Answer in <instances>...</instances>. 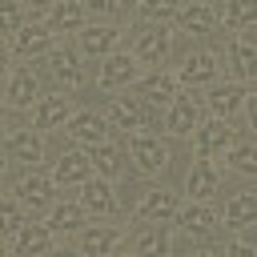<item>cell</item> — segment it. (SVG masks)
Here are the masks:
<instances>
[{"mask_svg": "<svg viewBox=\"0 0 257 257\" xmlns=\"http://www.w3.org/2000/svg\"><path fill=\"white\" fill-rule=\"evenodd\" d=\"M108 120H112L116 128H145V124H149V116H145V108H141L137 96H112Z\"/></svg>", "mask_w": 257, "mask_h": 257, "instance_id": "cell-13", "label": "cell"}, {"mask_svg": "<svg viewBox=\"0 0 257 257\" xmlns=\"http://www.w3.org/2000/svg\"><path fill=\"white\" fill-rule=\"evenodd\" d=\"M233 149V128L217 116V120H201L197 124V157H213V153H225Z\"/></svg>", "mask_w": 257, "mask_h": 257, "instance_id": "cell-4", "label": "cell"}, {"mask_svg": "<svg viewBox=\"0 0 257 257\" xmlns=\"http://www.w3.org/2000/svg\"><path fill=\"white\" fill-rule=\"evenodd\" d=\"M80 205L88 213H112L116 201H112V189L104 181H84V193H80Z\"/></svg>", "mask_w": 257, "mask_h": 257, "instance_id": "cell-24", "label": "cell"}, {"mask_svg": "<svg viewBox=\"0 0 257 257\" xmlns=\"http://www.w3.org/2000/svg\"><path fill=\"white\" fill-rule=\"evenodd\" d=\"M177 213H181V205H177V193H169V189H149L137 205V221H145V225H165Z\"/></svg>", "mask_w": 257, "mask_h": 257, "instance_id": "cell-2", "label": "cell"}, {"mask_svg": "<svg viewBox=\"0 0 257 257\" xmlns=\"http://www.w3.org/2000/svg\"><path fill=\"white\" fill-rule=\"evenodd\" d=\"M229 165H233L237 173H257V145H253V141L233 145V149H229Z\"/></svg>", "mask_w": 257, "mask_h": 257, "instance_id": "cell-33", "label": "cell"}, {"mask_svg": "<svg viewBox=\"0 0 257 257\" xmlns=\"http://www.w3.org/2000/svg\"><path fill=\"white\" fill-rule=\"evenodd\" d=\"M116 245H120V233H116V229H104V225H100V229H88V233L80 237V249H84V253H96V257H100V253H112Z\"/></svg>", "mask_w": 257, "mask_h": 257, "instance_id": "cell-30", "label": "cell"}, {"mask_svg": "<svg viewBox=\"0 0 257 257\" xmlns=\"http://www.w3.org/2000/svg\"><path fill=\"white\" fill-rule=\"evenodd\" d=\"M229 64H233V72L241 80H253L257 76V44H249L245 36H237L229 44Z\"/></svg>", "mask_w": 257, "mask_h": 257, "instance_id": "cell-22", "label": "cell"}, {"mask_svg": "<svg viewBox=\"0 0 257 257\" xmlns=\"http://www.w3.org/2000/svg\"><path fill=\"white\" fill-rule=\"evenodd\" d=\"M193 4H205V0H193Z\"/></svg>", "mask_w": 257, "mask_h": 257, "instance_id": "cell-41", "label": "cell"}, {"mask_svg": "<svg viewBox=\"0 0 257 257\" xmlns=\"http://www.w3.org/2000/svg\"><path fill=\"white\" fill-rule=\"evenodd\" d=\"M12 249L16 253H48L52 249V225H36V221H28L16 237H12Z\"/></svg>", "mask_w": 257, "mask_h": 257, "instance_id": "cell-14", "label": "cell"}, {"mask_svg": "<svg viewBox=\"0 0 257 257\" xmlns=\"http://www.w3.org/2000/svg\"><path fill=\"white\" fill-rule=\"evenodd\" d=\"M92 169L100 173V177H116L120 173V149L116 145H108V141H100V145H92Z\"/></svg>", "mask_w": 257, "mask_h": 257, "instance_id": "cell-29", "label": "cell"}, {"mask_svg": "<svg viewBox=\"0 0 257 257\" xmlns=\"http://www.w3.org/2000/svg\"><path fill=\"white\" fill-rule=\"evenodd\" d=\"M141 16L149 24H165V20L181 16V4L177 0H141Z\"/></svg>", "mask_w": 257, "mask_h": 257, "instance_id": "cell-32", "label": "cell"}, {"mask_svg": "<svg viewBox=\"0 0 257 257\" xmlns=\"http://www.w3.org/2000/svg\"><path fill=\"white\" fill-rule=\"evenodd\" d=\"M52 185H56L52 177H44V173H36V169H32V173H28V177L16 185V197H20V201H24L32 213H40V209L52 201Z\"/></svg>", "mask_w": 257, "mask_h": 257, "instance_id": "cell-7", "label": "cell"}, {"mask_svg": "<svg viewBox=\"0 0 257 257\" xmlns=\"http://www.w3.org/2000/svg\"><path fill=\"white\" fill-rule=\"evenodd\" d=\"M8 104L12 108H28L32 104V96H36V72L32 68H12V76H8Z\"/></svg>", "mask_w": 257, "mask_h": 257, "instance_id": "cell-19", "label": "cell"}, {"mask_svg": "<svg viewBox=\"0 0 257 257\" xmlns=\"http://www.w3.org/2000/svg\"><path fill=\"white\" fill-rule=\"evenodd\" d=\"M221 20H225V28H229V32H237V28L253 24V20H257V0H225Z\"/></svg>", "mask_w": 257, "mask_h": 257, "instance_id": "cell-25", "label": "cell"}, {"mask_svg": "<svg viewBox=\"0 0 257 257\" xmlns=\"http://www.w3.org/2000/svg\"><path fill=\"white\" fill-rule=\"evenodd\" d=\"M84 221V205H52V229H76Z\"/></svg>", "mask_w": 257, "mask_h": 257, "instance_id": "cell-34", "label": "cell"}, {"mask_svg": "<svg viewBox=\"0 0 257 257\" xmlns=\"http://www.w3.org/2000/svg\"><path fill=\"white\" fill-rule=\"evenodd\" d=\"M0 229H4V237H16V233L24 229L20 205H16V201H4V205H0Z\"/></svg>", "mask_w": 257, "mask_h": 257, "instance_id": "cell-35", "label": "cell"}, {"mask_svg": "<svg viewBox=\"0 0 257 257\" xmlns=\"http://www.w3.org/2000/svg\"><path fill=\"white\" fill-rule=\"evenodd\" d=\"M253 221H257V197H249V193L229 197V205H225V229H245Z\"/></svg>", "mask_w": 257, "mask_h": 257, "instance_id": "cell-21", "label": "cell"}, {"mask_svg": "<svg viewBox=\"0 0 257 257\" xmlns=\"http://www.w3.org/2000/svg\"><path fill=\"white\" fill-rule=\"evenodd\" d=\"M68 116H72V104H68V96H64V92H56V96H44V100H40V108H36V128H40V133H48V128H60Z\"/></svg>", "mask_w": 257, "mask_h": 257, "instance_id": "cell-16", "label": "cell"}, {"mask_svg": "<svg viewBox=\"0 0 257 257\" xmlns=\"http://www.w3.org/2000/svg\"><path fill=\"white\" fill-rule=\"evenodd\" d=\"M24 4H32V8H40V4H48V0H24Z\"/></svg>", "mask_w": 257, "mask_h": 257, "instance_id": "cell-40", "label": "cell"}, {"mask_svg": "<svg viewBox=\"0 0 257 257\" xmlns=\"http://www.w3.org/2000/svg\"><path fill=\"white\" fill-rule=\"evenodd\" d=\"M80 20H84L80 0H60V4H52L48 28H52V32H76V28H80Z\"/></svg>", "mask_w": 257, "mask_h": 257, "instance_id": "cell-23", "label": "cell"}, {"mask_svg": "<svg viewBox=\"0 0 257 257\" xmlns=\"http://www.w3.org/2000/svg\"><path fill=\"white\" fill-rule=\"evenodd\" d=\"M245 108H249V124L257 128V96H249V104H245Z\"/></svg>", "mask_w": 257, "mask_h": 257, "instance_id": "cell-39", "label": "cell"}, {"mask_svg": "<svg viewBox=\"0 0 257 257\" xmlns=\"http://www.w3.org/2000/svg\"><path fill=\"white\" fill-rule=\"evenodd\" d=\"M217 185H221V173H217V165H213L209 157H197V165H193V169H189V177H185V189H189V197H193V201H201V197L217 193Z\"/></svg>", "mask_w": 257, "mask_h": 257, "instance_id": "cell-6", "label": "cell"}, {"mask_svg": "<svg viewBox=\"0 0 257 257\" xmlns=\"http://www.w3.org/2000/svg\"><path fill=\"white\" fill-rule=\"evenodd\" d=\"M68 137H72L76 145H88V149H92V145L104 141V120H100L96 112H88V108H84V112H72V116H68Z\"/></svg>", "mask_w": 257, "mask_h": 257, "instance_id": "cell-11", "label": "cell"}, {"mask_svg": "<svg viewBox=\"0 0 257 257\" xmlns=\"http://www.w3.org/2000/svg\"><path fill=\"white\" fill-rule=\"evenodd\" d=\"M177 225H181L189 237H209L213 225H217V213H213L209 205H201V201H189V205L177 213Z\"/></svg>", "mask_w": 257, "mask_h": 257, "instance_id": "cell-10", "label": "cell"}, {"mask_svg": "<svg viewBox=\"0 0 257 257\" xmlns=\"http://www.w3.org/2000/svg\"><path fill=\"white\" fill-rule=\"evenodd\" d=\"M0 20H4V36L12 40L20 32V0H0Z\"/></svg>", "mask_w": 257, "mask_h": 257, "instance_id": "cell-36", "label": "cell"}, {"mask_svg": "<svg viewBox=\"0 0 257 257\" xmlns=\"http://www.w3.org/2000/svg\"><path fill=\"white\" fill-rule=\"evenodd\" d=\"M197 124H201V104H197V96H173L165 128H169L173 137H189Z\"/></svg>", "mask_w": 257, "mask_h": 257, "instance_id": "cell-3", "label": "cell"}, {"mask_svg": "<svg viewBox=\"0 0 257 257\" xmlns=\"http://www.w3.org/2000/svg\"><path fill=\"white\" fill-rule=\"evenodd\" d=\"M128 80H137V56L108 52L104 64H100V88H116V84H128Z\"/></svg>", "mask_w": 257, "mask_h": 257, "instance_id": "cell-8", "label": "cell"}, {"mask_svg": "<svg viewBox=\"0 0 257 257\" xmlns=\"http://www.w3.org/2000/svg\"><path fill=\"white\" fill-rule=\"evenodd\" d=\"M177 80L181 84H209V80H217V56L213 52H193Z\"/></svg>", "mask_w": 257, "mask_h": 257, "instance_id": "cell-18", "label": "cell"}, {"mask_svg": "<svg viewBox=\"0 0 257 257\" xmlns=\"http://www.w3.org/2000/svg\"><path fill=\"white\" fill-rule=\"evenodd\" d=\"M40 153H44V145H40V137H36L32 128H16V133H8V157H12V161H20V165H36Z\"/></svg>", "mask_w": 257, "mask_h": 257, "instance_id": "cell-17", "label": "cell"}, {"mask_svg": "<svg viewBox=\"0 0 257 257\" xmlns=\"http://www.w3.org/2000/svg\"><path fill=\"white\" fill-rule=\"evenodd\" d=\"M52 44V32L44 28V24H28V28H20L16 36H12V52H20V56H36V52H44Z\"/></svg>", "mask_w": 257, "mask_h": 257, "instance_id": "cell-20", "label": "cell"}, {"mask_svg": "<svg viewBox=\"0 0 257 257\" xmlns=\"http://www.w3.org/2000/svg\"><path fill=\"white\" fill-rule=\"evenodd\" d=\"M52 76L60 80V84H68V88H76L84 76H80V68H76V52H68V48H56L52 52Z\"/></svg>", "mask_w": 257, "mask_h": 257, "instance_id": "cell-26", "label": "cell"}, {"mask_svg": "<svg viewBox=\"0 0 257 257\" xmlns=\"http://www.w3.org/2000/svg\"><path fill=\"white\" fill-rule=\"evenodd\" d=\"M229 253H237V257H249V253H253V245H249V241H233V245H229Z\"/></svg>", "mask_w": 257, "mask_h": 257, "instance_id": "cell-38", "label": "cell"}, {"mask_svg": "<svg viewBox=\"0 0 257 257\" xmlns=\"http://www.w3.org/2000/svg\"><path fill=\"white\" fill-rule=\"evenodd\" d=\"M116 40H120V32H116L112 24H92V28L80 32V52H88V56H108V52L116 48Z\"/></svg>", "mask_w": 257, "mask_h": 257, "instance_id": "cell-15", "label": "cell"}, {"mask_svg": "<svg viewBox=\"0 0 257 257\" xmlns=\"http://www.w3.org/2000/svg\"><path fill=\"white\" fill-rule=\"evenodd\" d=\"M133 249H137V253H169L173 241H169L165 229H141L137 241H133Z\"/></svg>", "mask_w": 257, "mask_h": 257, "instance_id": "cell-31", "label": "cell"}, {"mask_svg": "<svg viewBox=\"0 0 257 257\" xmlns=\"http://www.w3.org/2000/svg\"><path fill=\"white\" fill-rule=\"evenodd\" d=\"M181 28H185L189 36H209V28H213L209 4H189V8L181 12Z\"/></svg>", "mask_w": 257, "mask_h": 257, "instance_id": "cell-27", "label": "cell"}, {"mask_svg": "<svg viewBox=\"0 0 257 257\" xmlns=\"http://www.w3.org/2000/svg\"><path fill=\"white\" fill-rule=\"evenodd\" d=\"M88 173H92V157L88 153H64L56 161V169H52V181L56 185H84Z\"/></svg>", "mask_w": 257, "mask_h": 257, "instance_id": "cell-9", "label": "cell"}, {"mask_svg": "<svg viewBox=\"0 0 257 257\" xmlns=\"http://www.w3.org/2000/svg\"><path fill=\"white\" fill-rule=\"evenodd\" d=\"M137 92H141V100H149V104H173V96H177V76L153 72V76L137 80Z\"/></svg>", "mask_w": 257, "mask_h": 257, "instance_id": "cell-12", "label": "cell"}, {"mask_svg": "<svg viewBox=\"0 0 257 257\" xmlns=\"http://www.w3.org/2000/svg\"><path fill=\"white\" fill-rule=\"evenodd\" d=\"M128 157L137 161L141 173H161L169 165V149L157 141V137H145V133H133L128 137Z\"/></svg>", "mask_w": 257, "mask_h": 257, "instance_id": "cell-1", "label": "cell"}, {"mask_svg": "<svg viewBox=\"0 0 257 257\" xmlns=\"http://www.w3.org/2000/svg\"><path fill=\"white\" fill-rule=\"evenodd\" d=\"M241 100H245V92H241L237 84H221V88H213V92H209V108H213L217 116L237 112V108H241Z\"/></svg>", "mask_w": 257, "mask_h": 257, "instance_id": "cell-28", "label": "cell"}, {"mask_svg": "<svg viewBox=\"0 0 257 257\" xmlns=\"http://www.w3.org/2000/svg\"><path fill=\"white\" fill-rule=\"evenodd\" d=\"M133 56L145 60V64H161V60L169 56V32H165V24L145 28V32L137 36V44H133Z\"/></svg>", "mask_w": 257, "mask_h": 257, "instance_id": "cell-5", "label": "cell"}, {"mask_svg": "<svg viewBox=\"0 0 257 257\" xmlns=\"http://www.w3.org/2000/svg\"><path fill=\"white\" fill-rule=\"evenodd\" d=\"M92 12H100V16H108V12H116V0H84Z\"/></svg>", "mask_w": 257, "mask_h": 257, "instance_id": "cell-37", "label": "cell"}]
</instances>
